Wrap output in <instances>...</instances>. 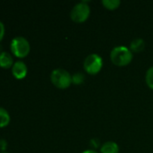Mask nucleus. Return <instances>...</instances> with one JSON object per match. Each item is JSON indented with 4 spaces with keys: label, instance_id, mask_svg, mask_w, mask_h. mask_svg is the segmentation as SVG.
<instances>
[{
    "label": "nucleus",
    "instance_id": "1",
    "mask_svg": "<svg viewBox=\"0 0 153 153\" xmlns=\"http://www.w3.org/2000/svg\"><path fill=\"white\" fill-rule=\"evenodd\" d=\"M112 62L118 66H125L133 60V52L124 46H118L113 48L110 54Z\"/></svg>",
    "mask_w": 153,
    "mask_h": 153
},
{
    "label": "nucleus",
    "instance_id": "2",
    "mask_svg": "<svg viewBox=\"0 0 153 153\" xmlns=\"http://www.w3.org/2000/svg\"><path fill=\"white\" fill-rule=\"evenodd\" d=\"M50 81L57 88L67 89L70 86L72 82V76L67 70L62 68H57L51 72Z\"/></svg>",
    "mask_w": 153,
    "mask_h": 153
},
{
    "label": "nucleus",
    "instance_id": "3",
    "mask_svg": "<svg viewBox=\"0 0 153 153\" xmlns=\"http://www.w3.org/2000/svg\"><path fill=\"white\" fill-rule=\"evenodd\" d=\"M10 48L12 53L20 58L25 57L31 49L29 41L23 36H15L10 43Z\"/></svg>",
    "mask_w": 153,
    "mask_h": 153
},
{
    "label": "nucleus",
    "instance_id": "4",
    "mask_svg": "<svg viewBox=\"0 0 153 153\" xmlns=\"http://www.w3.org/2000/svg\"><path fill=\"white\" fill-rule=\"evenodd\" d=\"M90 14V7L87 2L78 3L70 12V18L75 22H84Z\"/></svg>",
    "mask_w": 153,
    "mask_h": 153
},
{
    "label": "nucleus",
    "instance_id": "5",
    "mask_svg": "<svg viewBox=\"0 0 153 153\" xmlns=\"http://www.w3.org/2000/svg\"><path fill=\"white\" fill-rule=\"evenodd\" d=\"M103 67V59L97 54H90L84 60V69L89 74H96Z\"/></svg>",
    "mask_w": 153,
    "mask_h": 153
},
{
    "label": "nucleus",
    "instance_id": "6",
    "mask_svg": "<svg viewBox=\"0 0 153 153\" xmlns=\"http://www.w3.org/2000/svg\"><path fill=\"white\" fill-rule=\"evenodd\" d=\"M27 66L24 62L18 60L12 66V74L16 79H23L27 74Z\"/></svg>",
    "mask_w": 153,
    "mask_h": 153
},
{
    "label": "nucleus",
    "instance_id": "7",
    "mask_svg": "<svg viewBox=\"0 0 153 153\" xmlns=\"http://www.w3.org/2000/svg\"><path fill=\"white\" fill-rule=\"evenodd\" d=\"M13 56L9 52L3 51L0 53V66L3 68H9L13 66Z\"/></svg>",
    "mask_w": 153,
    "mask_h": 153
},
{
    "label": "nucleus",
    "instance_id": "8",
    "mask_svg": "<svg viewBox=\"0 0 153 153\" xmlns=\"http://www.w3.org/2000/svg\"><path fill=\"white\" fill-rule=\"evenodd\" d=\"M101 153H119V146L115 142H106L101 146Z\"/></svg>",
    "mask_w": 153,
    "mask_h": 153
},
{
    "label": "nucleus",
    "instance_id": "9",
    "mask_svg": "<svg viewBox=\"0 0 153 153\" xmlns=\"http://www.w3.org/2000/svg\"><path fill=\"white\" fill-rule=\"evenodd\" d=\"M145 48V42L142 39H134L130 44V50L132 52H141Z\"/></svg>",
    "mask_w": 153,
    "mask_h": 153
},
{
    "label": "nucleus",
    "instance_id": "10",
    "mask_svg": "<svg viewBox=\"0 0 153 153\" xmlns=\"http://www.w3.org/2000/svg\"><path fill=\"white\" fill-rule=\"evenodd\" d=\"M10 122V115L6 109L0 107V127L6 126Z\"/></svg>",
    "mask_w": 153,
    "mask_h": 153
},
{
    "label": "nucleus",
    "instance_id": "11",
    "mask_svg": "<svg viewBox=\"0 0 153 153\" xmlns=\"http://www.w3.org/2000/svg\"><path fill=\"white\" fill-rule=\"evenodd\" d=\"M102 4L106 9L115 10L119 7L121 2H120V0H103Z\"/></svg>",
    "mask_w": 153,
    "mask_h": 153
},
{
    "label": "nucleus",
    "instance_id": "12",
    "mask_svg": "<svg viewBox=\"0 0 153 153\" xmlns=\"http://www.w3.org/2000/svg\"><path fill=\"white\" fill-rule=\"evenodd\" d=\"M145 81L147 85L153 90V66L150 67L145 75Z\"/></svg>",
    "mask_w": 153,
    "mask_h": 153
},
{
    "label": "nucleus",
    "instance_id": "13",
    "mask_svg": "<svg viewBox=\"0 0 153 153\" xmlns=\"http://www.w3.org/2000/svg\"><path fill=\"white\" fill-rule=\"evenodd\" d=\"M85 81V75L82 73H76L72 76V82L75 84H81Z\"/></svg>",
    "mask_w": 153,
    "mask_h": 153
},
{
    "label": "nucleus",
    "instance_id": "14",
    "mask_svg": "<svg viewBox=\"0 0 153 153\" xmlns=\"http://www.w3.org/2000/svg\"><path fill=\"white\" fill-rule=\"evenodd\" d=\"M7 147V143L5 139H0V150L5 152Z\"/></svg>",
    "mask_w": 153,
    "mask_h": 153
},
{
    "label": "nucleus",
    "instance_id": "15",
    "mask_svg": "<svg viewBox=\"0 0 153 153\" xmlns=\"http://www.w3.org/2000/svg\"><path fill=\"white\" fill-rule=\"evenodd\" d=\"M5 30V25H4V23L0 21V41H1V40L3 39V38H4Z\"/></svg>",
    "mask_w": 153,
    "mask_h": 153
},
{
    "label": "nucleus",
    "instance_id": "16",
    "mask_svg": "<svg viewBox=\"0 0 153 153\" xmlns=\"http://www.w3.org/2000/svg\"><path fill=\"white\" fill-rule=\"evenodd\" d=\"M82 153H97L96 151H92V150H87V151H85Z\"/></svg>",
    "mask_w": 153,
    "mask_h": 153
},
{
    "label": "nucleus",
    "instance_id": "17",
    "mask_svg": "<svg viewBox=\"0 0 153 153\" xmlns=\"http://www.w3.org/2000/svg\"><path fill=\"white\" fill-rule=\"evenodd\" d=\"M0 153H9V152H2Z\"/></svg>",
    "mask_w": 153,
    "mask_h": 153
}]
</instances>
